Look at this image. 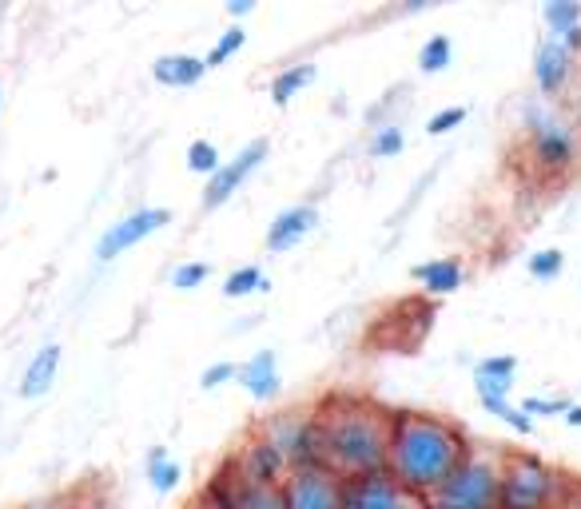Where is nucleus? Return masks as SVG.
<instances>
[{
  "mask_svg": "<svg viewBox=\"0 0 581 509\" xmlns=\"http://www.w3.org/2000/svg\"><path fill=\"white\" fill-rule=\"evenodd\" d=\"M311 410L319 430V458L326 470H335L338 477L386 470L391 406L374 402L371 394L331 390Z\"/></svg>",
  "mask_w": 581,
  "mask_h": 509,
  "instance_id": "obj_1",
  "label": "nucleus"
},
{
  "mask_svg": "<svg viewBox=\"0 0 581 509\" xmlns=\"http://www.w3.org/2000/svg\"><path fill=\"white\" fill-rule=\"evenodd\" d=\"M474 442L458 422L427 410H391V446L386 470L415 494H434L462 465Z\"/></svg>",
  "mask_w": 581,
  "mask_h": 509,
  "instance_id": "obj_2",
  "label": "nucleus"
},
{
  "mask_svg": "<svg viewBox=\"0 0 581 509\" xmlns=\"http://www.w3.org/2000/svg\"><path fill=\"white\" fill-rule=\"evenodd\" d=\"M427 509H502V450L470 446L462 465L427 494Z\"/></svg>",
  "mask_w": 581,
  "mask_h": 509,
  "instance_id": "obj_3",
  "label": "nucleus"
},
{
  "mask_svg": "<svg viewBox=\"0 0 581 509\" xmlns=\"http://www.w3.org/2000/svg\"><path fill=\"white\" fill-rule=\"evenodd\" d=\"M566 474L546 458L526 450H502V509H561Z\"/></svg>",
  "mask_w": 581,
  "mask_h": 509,
  "instance_id": "obj_4",
  "label": "nucleus"
},
{
  "mask_svg": "<svg viewBox=\"0 0 581 509\" xmlns=\"http://www.w3.org/2000/svg\"><path fill=\"white\" fill-rule=\"evenodd\" d=\"M526 120V139H530V156L542 172L549 175H561L570 172L573 163H578V127L570 124V116H561L558 108L546 104V100H534V104H526L522 112Z\"/></svg>",
  "mask_w": 581,
  "mask_h": 509,
  "instance_id": "obj_5",
  "label": "nucleus"
},
{
  "mask_svg": "<svg viewBox=\"0 0 581 509\" xmlns=\"http://www.w3.org/2000/svg\"><path fill=\"white\" fill-rule=\"evenodd\" d=\"M199 498L211 501L215 509H287L283 501V486H268V482H251L232 465V458H223L211 477L203 482Z\"/></svg>",
  "mask_w": 581,
  "mask_h": 509,
  "instance_id": "obj_6",
  "label": "nucleus"
},
{
  "mask_svg": "<svg viewBox=\"0 0 581 509\" xmlns=\"http://www.w3.org/2000/svg\"><path fill=\"white\" fill-rule=\"evenodd\" d=\"M256 430L268 442H275V450L287 458L290 470H299V465H323V458H319V430H314L311 406L263 418Z\"/></svg>",
  "mask_w": 581,
  "mask_h": 509,
  "instance_id": "obj_7",
  "label": "nucleus"
},
{
  "mask_svg": "<svg viewBox=\"0 0 581 509\" xmlns=\"http://www.w3.org/2000/svg\"><path fill=\"white\" fill-rule=\"evenodd\" d=\"M343 509H427V498L407 489L391 470L343 477Z\"/></svg>",
  "mask_w": 581,
  "mask_h": 509,
  "instance_id": "obj_8",
  "label": "nucleus"
},
{
  "mask_svg": "<svg viewBox=\"0 0 581 509\" xmlns=\"http://www.w3.org/2000/svg\"><path fill=\"white\" fill-rule=\"evenodd\" d=\"M268 156H271V139L268 136H256L251 144H244V148H239V156L223 163L220 172H215L208 184H203L199 211H220L223 203H232V196L247 184V179H251V175L259 172V167H263V163H268Z\"/></svg>",
  "mask_w": 581,
  "mask_h": 509,
  "instance_id": "obj_9",
  "label": "nucleus"
},
{
  "mask_svg": "<svg viewBox=\"0 0 581 509\" xmlns=\"http://www.w3.org/2000/svg\"><path fill=\"white\" fill-rule=\"evenodd\" d=\"M172 223V211L168 208H136L128 211L124 220L108 223V232L96 239V263H116L120 254L132 251V247H140L144 239H151V235H160L163 227Z\"/></svg>",
  "mask_w": 581,
  "mask_h": 509,
  "instance_id": "obj_10",
  "label": "nucleus"
},
{
  "mask_svg": "<svg viewBox=\"0 0 581 509\" xmlns=\"http://www.w3.org/2000/svg\"><path fill=\"white\" fill-rule=\"evenodd\" d=\"M287 509H343V477L326 465H299L283 477Z\"/></svg>",
  "mask_w": 581,
  "mask_h": 509,
  "instance_id": "obj_11",
  "label": "nucleus"
},
{
  "mask_svg": "<svg viewBox=\"0 0 581 509\" xmlns=\"http://www.w3.org/2000/svg\"><path fill=\"white\" fill-rule=\"evenodd\" d=\"M573 72H578V57L573 52H566V45L561 40H554V36H542L534 48V88L537 96L546 100V104H554V100H561L566 96V88L573 84Z\"/></svg>",
  "mask_w": 581,
  "mask_h": 509,
  "instance_id": "obj_12",
  "label": "nucleus"
},
{
  "mask_svg": "<svg viewBox=\"0 0 581 509\" xmlns=\"http://www.w3.org/2000/svg\"><path fill=\"white\" fill-rule=\"evenodd\" d=\"M227 458H232V465L244 477H251V482H268V486H283V477H287V470H290L287 458L275 450V442L263 438L256 426H251V434H247Z\"/></svg>",
  "mask_w": 581,
  "mask_h": 509,
  "instance_id": "obj_13",
  "label": "nucleus"
},
{
  "mask_svg": "<svg viewBox=\"0 0 581 509\" xmlns=\"http://www.w3.org/2000/svg\"><path fill=\"white\" fill-rule=\"evenodd\" d=\"M319 227V208H314L311 199H302V203H290L283 208L275 220L268 223V235H263V244H268L271 254H283L290 247H299L307 235Z\"/></svg>",
  "mask_w": 581,
  "mask_h": 509,
  "instance_id": "obj_14",
  "label": "nucleus"
},
{
  "mask_svg": "<svg viewBox=\"0 0 581 509\" xmlns=\"http://www.w3.org/2000/svg\"><path fill=\"white\" fill-rule=\"evenodd\" d=\"M60 367H64V347L60 343H45V347L36 350L33 359L24 362L21 382H16V394H21L24 402H36V398H45L60 378Z\"/></svg>",
  "mask_w": 581,
  "mask_h": 509,
  "instance_id": "obj_15",
  "label": "nucleus"
},
{
  "mask_svg": "<svg viewBox=\"0 0 581 509\" xmlns=\"http://www.w3.org/2000/svg\"><path fill=\"white\" fill-rule=\"evenodd\" d=\"M235 382L244 386L251 402H275L283 390L280 355H275V350H256L247 362H239V378Z\"/></svg>",
  "mask_w": 581,
  "mask_h": 509,
  "instance_id": "obj_16",
  "label": "nucleus"
},
{
  "mask_svg": "<svg viewBox=\"0 0 581 509\" xmlns=\"http://www.w3.org/2000/svg\"><path fill=\"white\" fill-rule=\"evenodd\" d=\"M203 76H208V64L196 52H163L151 64V80L160 88H196Z\"/></svg>",
  "mask_w": 581,
  "mask_h": 509,
  "instance_id": "obj_17",
  "label": "nucleus"
},
{
  "mask_svg": "<svg viewBox=\"0 0 581 509\" xmlns=\"http://www.w3.org/2000/svg\"><path fill=\"white\" fill-rule=\"evenodd\" d=\"M410 278L419 283L427 295H454V290L466 283V263L458 254H442V259H431V263H419L410 271Z\"/></svg>",
  "mask_w": 581,
  "mask_h": 509,
  "instance_id": "obj_18",
  "label": "nucleus"
},
{
  "mask_svg": "<svg viewBox=\"0 0 581 509\" xmlns=\"http://www.w3.org/2000/svg\"><path fill=\"white\" fill-rule=\"evenodd\" d=\"M514 382H518V359L514 355H490L474 362V394L490 398H510Z\"/></svg>",
  "mask_w": 581,
  "mask_h": 509,
  "instance_id": "obj_19",
  "label": "nucleus"
},
{
  "mask_svg": "<svg viewBox=\"0 0 581 509\" xmlns=\"http://www.w3.org/2000/svg\"><path fill=\"white\" fill-rule=\"evenodd\" d=\"M314 76H319V69H314L311 60H299V64H287V69H280L275 76H271V104L287 108L295 96L311 88Z\"/></svg>",
  "mask_w": 581,
  "mask_h": 509,
  "instance_id": "obj_20",
  "label": "nucleus"
},
{
  "mask_svg": "<svg viewBox=\"0 0 581 509\" xmlns=\"http://www.w3.org/2000/svg\"><path fill=\"white\" fill-rule=\"evenodd\" d=\"M180 482H184V470H180V462H175V458L163 450V446H151V450H148V486L156 489L160 498H168V494H175V489H180Z\"/></svg>",
  "mask_w": 581,
  "mask_h": 509,
  "instance_id": "obj_21",
  "label": "nucleus"
},
{
  "mask_svg": "<svg viewBox=\"0 0 581 509\" xmlns=\"http://www.w3.org/2000/svg\"><path fill=\"white\" fill-rule=\"evenodd\" d=\"M271 278L263 275V266L259 263H244L235 266L232 275L223 278V299H247V295H259V290H268Z\"/></svg>",
  "mask_w": 581,
  "mask_h": 509,
  "instance_id": "obj_22",
  "label": "nucleus"
},
{
  "mask_svg": "<svg viewBox=\"0 0 581 509\" xmlns=\"http://www.w3.org/2000/svg\"><path fill=\"white\" fill-rule=\"evenodd\" d=\"M542 21H546V36L561 40V36L581 24V4L578 0H546L542 4Z\"/></svg>",
  "mask_w": 581,
  "mask_h": 509,
  "instance_id": "obj_23",
  "label": "nucleus"
},
{
  "mask_svg": "<svg viewBox=\"0 0 581 509\" xmlns=\"http://www.w3.org/2000/svg\"><path fill=\"white\" fill-rule=\"evenodd\" d=\"M454 60V40L446 33H434L422 40L419 48V72H427V76H438V72L450 69Z\"/></svg>",
  "mask_w": 581,
  "mask_h": 509,
  "instance_id": "obj_24",
  "label": "nucleus"
},
{
  "mask_svg": "<svg viewBox=\"0 0 581 509\" xmlns=\"http://www.w3.org/2000/svg\"><path fill=\"white\" fill-rule=\"evenodd\" d=\"M478 402H482V410H486L490 418H498L502 426H510L514 434H522V438H530V434H534V422H530V418H526L522 410L510 402V398H490V394H482Z\"/></svg>",
  "mask_w": 581,
  "mask_h": 509,
  "instance_id": "obj_25",
  "label": "nucleus"
},
{
  "mask_svg": "<svg viewBox=\"0 0 581 509\" xmlns=\"http://www.w3.org/2000/svg\"><path fill=\"white\" fill-rule=\"evenodd\" d=\"M244 45H247V28H244V24H232V28H223L220 40H215V45H211V52L203 57L208 72H211V69H223L227 60L239 57V52H244Z\"/></svg>",
  "mask_w": 581,
  "mask_h": 509,
  "instance_id": "obj_26",
  "label": "nucleus"
},
{
  "mask_svg": "<svg viewBox=\"0 0 581 509\" xmlns=\"http://www.w3.org/2000/svg\"><path fill=\"white\" fill-rule=\"evenodd\" d=\"M403 148H407V132H403V124H395V120H386V124L374 127L371 144H367V151H371L374 160H395Z\"/></svg>",
  "mask_w": 581,
  "mask_h": 509,
  "instance_id": "obj_27",
  "label": "nucleus"
},
{
  "mask_svg": "<svg viewBox=\"0 0 581 509\" xmlns=\"http://www.w3.org/2000/svg\"><path fill=\"white\" fill-rule=\"evenodd\" d=\"M223 167V156H220V148L211 144V139H191L187 144V172L191 175H203V179H211V175L220 172Z\"/></svg>",
  "mask_w": 581,
  "mask_h": 509,
  "instance_id": "obj_28",
  "label": "nucleus"
},
{
  "mask_svg": "<svg viewBox=\"0 0 581 509\" xmlns=\"http://www.w3.org/2000/svg\"><path fill=\"white\" fill-rule=\"evenodd\" d=\"M570 402L573 398H566V394H558V398H549V394H526L518 410H522L530 422H534V418H566Z\"/></svg>",
  "mask_w": 581,
  "mask_h": 509,
  "instance_id": "obj_29",
  "label": "nucleus"
},
{
  "mask_svg": "<svg viewBox=\"0 0 581 509\" xmlns=\"http://www.w3.org/2000/svg\"><path fill=\"white\" fill-rule=\"evenodd\" d=\"M526 271H530V278H537V283H554V278L566 271V254H561L558 247L534 251L530 254V263H526Z\"/></svg>",
  "mask_w": 581,
  "mask_h": 509,
  "instance_id": "obj_30",
  "label": "nucleus"
},
{
  "mask_svg": "<svg viewBox=\"0 0 581 509\" xmlns=\"http://www.w3.org/2000/svg\"><path fill=\"white\" fill-rule=\"evenodd\" d=\"M208 278H211V263H203V259H187V263L172 266L175 290H196V287H203Z\"/></svg>",
  "mask_w": 581,
  "mask_h": 509,
  "instance_id": "obj_31",
  "label": "nucleus"
},
{
  "mask_svg": "<svg viewBox=\"0 0 581 509\" xmlns=\"http://www.w3.org/2000/svg\"><path fill=\"white\" fill-rule=\"evenodd\" d=\"M466 112L462 104H450V108H438L431 120H427V136H446V132H454V127H462L466 124Z\"/></svg>",
  "mask_w": 581,
  "mask_h": 509,
  "instance_id": "obj_32",
  "label": "nucleus"
},
{
  "mask_svg": "<svg viewBox=\"0 0 581 509\" xmlns=\"http://www.w3.org/2000/svg\"><path fill=\"white\" fill-rule=\"evenodd\" d=\"M239 378V362H211L208 371L199 374V386H203V390H220V386H227V382H235Z\"/></svg>",
  "mask_w": 581,
  "mask_h": 509,
  "instance_id": "obj_33",
  "label": "nucleus"
},
{
  "mask_svg": "<svg viewBox=\"0 0 581 509\" xmlns=\"http://www.w3.org/2000/svg\"><path fill=\"white\" fill-rule=\"evenodd\" d=\"M256 9H259L256 0H227V16H232L235 24L244 21V16H251V12H256Z\"/></svg>",
  "mask_w": 581,
  "mask_h": 509,
  "instance_id": "obj_34",
  "label": "nucleus"
},
{
  "mask_svg": "<svg viewBox=\"0 0 581 509\" xmlns=\"http://www.w3.org/2000/svg\"><path fill=\"white\" fill-rule=\"evenodd\" d=\"M561 45H566V52L581 57V24H578V28H570V33H566V36H561Z\"/></svg>",
  "mask_w": 581,
  "mask_h": 509,
  "instance_id": "obj_35",
  "label": "nucleus"
},
{
  "mask_svg": "<svg viewBox=\"0 0 581 509\" xmlns=\"http://www.w3.org/2000/svg\"><path fill=\"white\" fill-rule=\"evenodd\" d=\"M566 426H573V430H581V402H570V410H566V418H561Z\"/></svg>",
  "mask_w": 581,
  "mask_h": 509,
  "instance_id": "obj_36",
  "label": "nucleus"
},
{
  "mask_svg": "<svg viewBox=\"0 0 581 509\" xmlns=\"http://www.w3.org/2000/svg\"><path fill=\"white\" fill-rule=\"evenodd\" d=\"M187 509H215V506H211V501H203V498H199V494H196V501H191V506H187Z\"/></svg>",
  "mask_w": 581,
  "mask_h": 509,
  "instance_id": "obj_37",
  "label": "nucleus"
},
{
  "mask_svg": "<svg viewBox=\"0 0 581 509\" xmlns=\"http://www.w3.org/2000/svg\"><path fill=\"white\" fill-rule=\"evenodd\" d=\"M0 108H4V84H0Z\"/></svg>",
  "mask_w": 581,
  "mask_h": 509,
  "instance_id": "obj_38",
  "label": "nucleus"
}]
</instances>
